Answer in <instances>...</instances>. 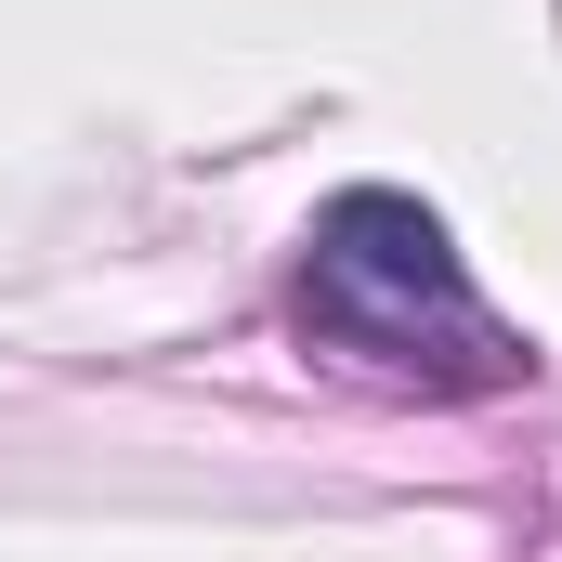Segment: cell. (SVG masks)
Listing matches in <instances>:
<instances>
[{"instance_id": "cell-1", "label": "cell", "mask_w": 562, "mask_h": 562, "mask_svg": "<svg viewBox=\"0 0 562 562\" xmlns=\"http://www.w3.org/2000/svg\"><path fill=\"white\" fill-rule=\"evenodd\" d=\"M301 314L367 353V367H445V380H497V340L458 288V249L445 223L406 210V196H340L327 236H314V276H301Z\"/></svg>"}]
</instances>
